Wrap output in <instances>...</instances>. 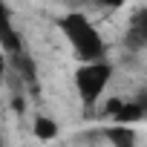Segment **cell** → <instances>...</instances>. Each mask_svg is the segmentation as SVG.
I'll use <instances>...</instances> for the list:
<instances>
[{"instance_id": "cell-1", "label": "cell", "mask_w": 147, "mask_h": 147, "mask_svg": "<svg viewBox=\"0 0 147 147\" xmlns=\"http://www.w3.org/2000/svg\"><path fill=\"white\" fill-rule=\"evenodd\" d=\"M58 26H61V32L66 35L72 52H75V58H78L81 63L104 61V52H107L104 38L98 35V29L92 26V20H90L87 15H81V12H69V15L61 18Z\"/></svg>"}, {"instance_id": "cell-2", "label": "cell", "mask_w": 147, "mask_h": 147, "mask_svg": "<svg viewBox=\"0 0 147 147\" xmlns=\"http://www.w3.org/2000/svg\"><path fill=\"white\" fill-rule=\"evenodd\" d=\"M110 78H113V66H110L107 61H95V63H81V66H78V72H75V87H78V95H81V101H84L87 110H92V107L101 101V95H104Z\"/></svg>"}, {"instance_id": "cell-3", "label": "cell", "mask_w": 147, "mask_h": 147, "mask_svg": "<svg viewBox=\"0 0 147 147\" xmlns=\"http://www.w3.org/2000/svg\"><path fill=\"white\" fill-rule=\"evenodd\" d=\"M113 118H115L118 127H133V124H138V121L144 118V104H141V101H124L121 110H118Z\"/></svg>"}, {"instance_id": "cell-4", "label": "cell", "mask_w": 147, "mask_h": 147, "mask_svg": "<svg viewBox=\"0 0 147 147\" xmlns=\"http://www.w3.org/2000/svg\"><path fill=\"white\" fill-rule=\"evenodd\" d=\"M32 133H35V138H40V141H55V138H58V121L49 118V115H35Z\"/></svg>"}, {"instance_id": "cell-5", "label": "cell", "mask_w": 147, "mask_h": 147, "mask_svg": "<svg viewBox=\"0 0 147 147\" xmlns=\"http://www.w3.org/2000/svg\"><path fill=\"white\" fill-rule=\"evenodd\" d=\"M0 40L3 43H9L12 49H15V55L20 52V40H18V35L12 32V23H9V9L0 3Z\"/></svg>"}, {"instance_id": "cell-6", "label": "cell", "mask_w": 147, "mask_h": 147, "mask_svg": "<svg viewBox=\"0 0 147 147\" xmlns=\"http://www.w3.org/2000/svg\"><path fill=\"white\" fill-rule=\"evenodd\" d=\"M107 138H110V144L113 147H136V133H133V127H110L107 130Z\"/></svg>"}, {"instance_id": "cell-7", "label": "cell", "mask_w": 147, "mask_h": 147, "mask_svg": "<svg viewBox=\"0 0 147 147\" xmlns=\"http://www.w3.org/2000/svg\"><path fill=\"white\" fill-rule=\"evenodd\" d=\"M124 43H127L133 52L144 49V46H147V29H144L141 23H133V26H130V32H127V38H124Z\"/></svg>"}, {"instance_id": "cell-8", "label": "cell", "mask_w": 147, "mask_h": 147, "mask_svg": "<svg viewBox=\"0 0 147 147\" xmlns=\"http://www.w3.org/2000/svg\"><path fill=\"white\" fill-rule=\"evenodd\" d=\"M15 66H20V75H23L26 81H32V78H35V61H32L29 55L18 52V55H15Z\"/></svg>"}, {"instance_id": "cell-9", "label": "cell", "mask_w": 147, "mask_h": 147, "mask_svg": "<svg viewBox=\"0 0 147 147\" xmlns=\"http://www.w3.org/2000/svg\"><path fill=\"white\" fill-rule=\"evenodd\" d=\"M6 72H9V63H6L3 52H0V87H3V81H6Z\"/></svg>"}, {"instance_id": "cell-10", "label": "cell", "mask_w": 147, "mask_h": 147, "mask_svg": "<svg viewBox=\"0 0 147 147\" xmlns=\"http://www.w3.org/2000/svg\"><path fill=\"white\" fill-rule=\"evenodd\" d=\"M0 144H3V141H0Z\"/></svg>"}]
</instances>
